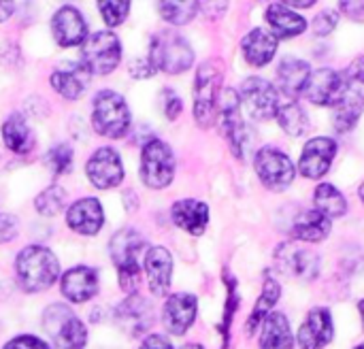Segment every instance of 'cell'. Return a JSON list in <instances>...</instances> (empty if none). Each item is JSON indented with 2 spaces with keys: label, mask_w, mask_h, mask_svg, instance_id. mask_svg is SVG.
<instances>
[{
  "label": "cell",
  "mask_w": 364,
  "mask_h": 349,
  "mask_svg": "<svg viewBox=\"0 0 364 349\" xmlns=\"http://www.w3.org/2000/svg\"><path fill=\"white\" fill-rule=\"evenodd\" d=\"M145 271L149 277V290L154 296H164L171 288L173 258L164 247H151L145 256Z\"/></svg>",
  "instance_id": "cell-21"
},
{
  "label": "cell",
  "mask_w": 364,
  "mask_h": 349,
  "mask_svg": "<svg viewBox=\"0 0 364 349\" xmlns=\"http://www.w3.org/2000/svg\"><path fill=\"white\" fill-rule=\"evenodd\" d=\"M92 126L98 134L107 139H122L130 128V109L113 90H102L94 98Z\"/></svg>",
  "instance_id": "cell-4"
},
{
  "label": "cell",
  "mask_w": 364,
  "mask_h": 349,
  "mask_svg": "<svg viewBox=\"0 0 364 349\" xmlns=\"http://www.w3.org/2000/svg\"><path fill=\"white\" fill-rule=\"evenodd\" d=\"M149 62L156 70H162L168 75H179L192 66L194 51L181 34L164 30L151 38Z\"/></svg>",
  "instance_id": "cell-3"
},
{
  "label": "cell",
  "mask_w": 364,
  "mask_h": 349,
  "mask_svg": "<svg viewBox=\"0 0 364 349\" xmlns=\"http://www.w3.org/2000/svg\"><path fill=\"white\" fill-rule=\"evenodd\" d=\"M171 215H173L175 226H179L181 230H186L194 237L203 235L207 224H209V207L200 200H194V198H186V200L175 203L171 209Z\"/></svg>",
  "instance_id": "cell-24"
},
{
  "label": "cell",
  "mask_w": 364,
  "mask_h": 349,
  "mask_svg": "<svg viewBox=\"0 0 364 349\" xmlns=\"http://www.w3.org/2000/svg\"><path fill=\"white\" fill-rule=\"evenodd\" d=\"M341 11L354 19V21H364V2H339Z\"/></svg>",
  "instance_id": "cell-44"
},
{
  "label": "cell",
  "mask_w": 364,
  "mask_h": 349,
  "mask_svg": "<svg viewBox=\"0 0 364 349\" xmlns=\"http://www.w3.org/2000/svg\"><path fill=\"white\" fill-rule=\"evenodd\" d=\"M49 83L53 85V90L58 94H62L68 100H75V98H79L85 92V87L90 83V73L81 64L79 66H70L68 70H55V73H51Z\"/></svg>",
  "instance_id": "cell-29"
},
{
  "label": "cell",
  "mask_w": 364,
  "mask_h": 349,
  "mask_svg": "<svg viewBox=\"0 0 364 349\" xmlns=\"http://www.w3.org/2000/svg\"><path fill=\"white\" fill-rule=\"evenodd\" d=\"M162 104H164V115L171 122L179 117V113H181V98L173 90H164L162 92Z\"/></svg>",
  "instance_id": "cell-41"
},
{
  "label": "cell",
  "mask_w": 364,
  "mask_h": 349,
  "mask_svg": "<svg viewBox=\"0 0 364 349\" xmlns=\"http://www.w3.org/2000/svg\"><path fill=\"white\" fill-rule=\"evenodd\" d=\"M64 205H66V192L60 186H51L43 190L34 200V207L41 215H58L64 209Z\"/></svg>",
  "instance_id": "cell-36"
},
{
  "label": "cell",
  "mask_w": 364,
  "mask_h": 349,
  "mask_svg": "<svg viewBox=\"0 0 364 349\" xmlns=\"http://www.w3.org/2000/svg\"><path fill=\"white\" fill-rule=\"evenodd\" d=\"M109 249H111V258L119 273L122 290L132 294L139 288V275H141L139 258H141V252L145 249V239L136 230L124 228L113 235Z\"/></svg>",
  "instance_id": "cell-2"
},
{
  "label": "cell",
  "mask_w": 364,
  "mask_h": 349,
  "mask_svg": "<svg viewBox=\"0 0 364 349\" xmlns=\"http://www.w3.org/2000/svg\"><path fill=\"white\" fill-rule=\"evenodd\" d=\"M275 117H277L279 126L290 136H303L309 130V117H307L305 109L294 100H290L286 104H279V111H277Z\"/></svg>",
  "instance_id": "cell-34"
},
{
  "label": "cell",
  "mask_w": 364,
  "mask_h": 349,
  "mask_svg": "<svg viewBox=\"0 0 364 349\" xmlns=\"http://www.w3.org/2000/svg\"><path fill=\"white\" fill-rule=\"evenodd\" d=\"M98 292V275L90 267H75L62 277V294L70 303H85Z\"/></svg>",
  "instance_id": "cell-23"
},
{
  "label": "cell",
  "mask_w": 364,
  "mask_h": 349,
  "mask_svg": "<svg viewBox=\"0 0 364 349\" xmlns=\"http://www.w3.org/2000/svg\"><path fill=\"white\" fill-rule=\"evenodd\" d=\"M115 320L117 324L130 335V337H139L143 333H147L154 324V311L149 301H145L143 296L130 294L115 311Z\"/></svg>",
  "instance_id": "cell-18"
},
{
  "label": "cell",
  "mask_w": 364,
  "mask_h": 349,
  "mask_svg": "<svg viewBox=\"0 0 364 349\" xmlns=\"http://www.w3.org/2000/svg\"><path fill=\"white\" fill-rule=\"evenodd\" d=\"M279 296H282V286H279V281H277L271 273H267V275H264L262 294H260V299L256 301L254 311H252V316H250V320H247V326H245L247 335H254L256 328L262 326V322L269 318V313H271L273 305L279 301Z\"/></svg>",
  "instance_id": "cell-30"
},
{
  "label": "cell",
  "mask_w": 364,
  "mask_h": 349,
  "mask_svg": "<svg viewBox=\"0 0 364 349\" xmlns=\"http://www.w3.org/2000/svg\"><path fill=\"white\" fill-rule=\"evenodd\" d=\"M15 273L26 292H43L55 284L60 264L47 247L30 245L19 252L15 260Z\"/></svg>",
  "instance_id": "cell-1"
},
{
  "label": "cell",
  "mask_w": 364,
  "mask_h": 349,
  "mask_svg": "<svg viewBox=\"0 0 364 349\" xmlns=\"http://www.w3.org/2000/svg\"><path fill=\"white\" fill-rule=\"evenodd\" d=\"M139 349H173V348H171V343H168L164 337H160V335H149Z\"/></svg>",
  "instance_id": "cell-45"
},
{
  "label": "cell",
  "mask_w": 364,
  "mask_h": 349,
  "mask_svg": "<svg viewBox=\"0 0 364 349\" xmlns=\"http://www.w3.org/2000/svg\"><path fill=\"white\" fill-rule=\"evenodd\" d=\"M311 77V68L305 60H299L294 55H286L282 60V64L277 66V81H279V90L290 96L296 98L299 94L305 92L307 81Z\"/></svg>",
  "instance_id": "cell-25"
},
{
  "label": "cell",
  "mask_w": 364,
  "mask_h": 349,
  "mask_svg": "<svg viewBox=\"0 0 364 349\" xmlns=\"http://www.w3.org/2000/svg\"><path fill=\"white\" fill-rule=\"evenodd\" d=\"M328 232H331V220L316 209L301 211L292 224L294 239L305 243H320L328 237Z\"/></svg>",
  "instance_id": "cell-27"
},
{
  "label": "cell",
  "mask_w": 364,
  "mask_h": 349,
  "mask_svg": "<svg viewBox=\"0 0 364 349\" xmlns=\"http://www.w3.org/2000/svg\"><path fill=\"white\" fill-rule=\"evenodd\" d=\"M2 139L4 145L15 154H28L34 147V134L21 115H11L2 124Z\"/></svg>",
  "instance_id": "cell-31"
},
{
  "label": "cell",
  "mask_w": 364,
  "mask_h": 349,
  "mask_svg": "<svg viewBox=\"0 0 364 349\" xmlns=\"http://www.w3.org/2000/svg\"><path fill=\"white\" fill-rule=\"evenodd\" d=\"M105 222V213H102V207L96 198H81L77 200L68 213H66V224L79 232V235H96L100 230Z\"/></svg>",
  "instance_id": "cell-20"
},
{
  "label": "cell",
  "mask_w": 364,
  "mask_h": 349,
  "mask_svg": "<svg viewBox=\"0 0 364 349\" xmlns=\"http://www.w3.org/2000/svg\"><path fill=\"white\" fill-rule=\"evenodd\" d=\"M4 349H49V345L36 337H30V335H23V337H17L13 341H9Z\"/></svg>",
  "instance_id": "cell-42"
},
{
  "label": "cell",
  "mask_w": 364,
  "mask_h": 349,
  "mask_svg": "<svg viewBox=\"0 0 364 349\" xmlns=\"http://www.w3.org/2000/svg\"><path fill=\"white\" fill-rule=\"evenodd\" d=\"M181 349H203V345H198V343H188V345H183Z\"/></svg>",
  "instance_id": "cell-48"
},
{
  "label": "cell",
  "mask_w": 364,
  "mask_h": 349,
  "mask_svg": "<svg viewBox=\"0 0 364 349\" xmlns=\"http://www.w3.org/2000/svg\"><path fill=\"white\" fill-rule=\"evenodd\" d=\"M200 9V2H160V15L175 26L190 23Z\"/></svg>",
  "instance_id": "cell-35"
},
{
  "label": "cell",
  "mask_w": 364,
  "mask_h": 349,
  "mask_svg": "<svg viewBox=\"0 0 364 349\" xmlns=\"http://www.w3.org/2000/svg\"><path fill=\"white\" fill-rule=\"evenodd\" d=\"M277 45H279V38L273 32H269L264 28H254L243 38L241 49H243L245 60L252 66H264V64H269L275 58Z\"/></svg>",
  "instance_id": "cell-22"
},
{
  "label": "cell",
  "mask_w": 364,
  "mask_h": 349,
  "mask_svg": "<svg viewBox=\"0 0 364 349\" xmlns=\"http://www.w3.org/2000/svg\"><path fill=\"white\" fill-rule=\"evenodd\" d=\"M354 349H364V343H360V345H356V348Z\"/></svg>",
  "instance_id": "cell-51"
},
{
  "label": "cell",
  "mask_w": 364,
  "mask_h": 349,
  "mask_svg": "<svg viewBox=\"0 0 364 349\" xmlns=\"http://www.w3.org/2000/svg\"><path fill=\"white\" fill-rule=\"evenodd\" d=\"M239 100L245 104L252 117L256 119H271L279 111V90L262 79V77H250L241 83Z\"/></svg>",
  "instance_id": "cell-10"
},
{
  "label": "cell",
  "mask_w": 364,
  "mask_h": 349,
  "mask_svg": "<svg viewBox=\"0 0 364 349\" xmlns=\"http://www.w3.org/2000/svg\"><path fill=\"white\" fill-rule=\"evenodd\" d=\"M314 205L316 211H320L322 215H326L328 220L333 218H341L348 211V200L346 196L333 186V183H320L314 192Z\"/></svg>",
  "instance_id": "cell-33"
},
{
  "label": "cell",
  "mask_w": 364,
  "mask_h": 349,
  "mask_svg": "<svg viewBox=\"0 0 364 349\" xmlns=\"http://www.w3.org/2000/svg\"><path fill=\"white\" fill-rule=\"evenodd\" d=\"M17 235V220L13 215L0 213V243L11 241Z\"/></svg>",
  "instance_id": "cell-43"
},
{
  "label": "cell",
  "mask_w": 364,
  "mask_h": 349,
  "mask_svg": "<svg viewBox=\"0 0 364 349\" xmlns=\"http://www.w3.org/2000/svg\"><path fill=\"white\" fill-rule=\"evenodd\" d=\"M100 4V15L102 19L107 21V26H119L124 23L128 11H130V2L128 0H105V2H98Z\"/></svg>",
  "instance_id": "cell-38"
},
{
  "label": "cell",
  "mask_w": 364,
  "mask_h": 349,
  "mask_svg": "<svg viewBox=\"0 0 364 349\" xmlns=\"http://www.w3.org/2000/svg\"><path fill=\"white\" fill-rule=\"evenodd\" d=\"M360 200H363V203H364V183H363V186H360Z\"/></svg>",
  "instance_id": "cell-50"
},
{
  "label": "cell",
  "mask_w": 364,
  "mask_h": 349,
  "mask_svg": "<svg viewBox=\"0 0 364 349\" xmlns=\"http://www.w3.org/2000/svg\"><path fill=\"white\" fill-rule=\"evenodd\" d=\"M358 311H360V318H363V326H364V299L358 303Z\"/></svg>",
  "instance_id": "cell-49"
},
{
  "label": "cell",
  "mask_w": 364,
  "mask_h": 349,
  "mask_svg": "<svg viewBox=\"0 0 364 349\" xmlns=\"http://www.w3.org/2000/svg\"><path fill=\"white\" fill-rule=\"evenodd\" d=\"M275 264L284 275L301 281H311L320 275V256L301 243H282L275 249Z\"/></svg>",
  "instance_id": "cell-9"
},
{
  "label": "cell",
  "mask_w": 364,
  "mask_h": 349,
  "mask_svg": "<svg viewBox=\"0 0 364 349\" xmlns=\"http://www.w3.org/2000/svg\"><path fill=\"white\" fill-rule=\"evenodd\" d=\"M267 21L277 38H292L307 30V19L294 13L290 6L282 2H273L267 9Z\"/></svg>",
  "instance_id": "cell-26"
},
{
  "label": "cell",
  "mask_w": 364,
  "mask_h": 349,
  "mask_svg": "<svg viewBox=\"0 0 364 349\" xmlns=\"http://www.w3.org/2000/svg\"><path fill=\"white\" fill-rule=\"evenodd\" d=\"M43 328L60 349H83L87 341L83 322L66 305H51L43 316Z\"/></svg>",
  "instance_id": "cell-6"
},
{
  "label": "cell",
  "mask_w": 364,
  "mask_h": 349,
  "mask_svg": "<svg viewBox=\"0 0 364 349\" xmlns=\"http://www.w3.org/2000/svg\"><path fill=\"white\" fill-rule=\"evenodd\" d=\"M335 337L333 316L326 307H316L305 318L303 326L299 328V345L301 349L326 348Z\"/></svg>",
  "instance_id": "cell-16"
},
{
  "label": "cell",
  "mask_w": 364,
  "mask_h": 349,
  "mask_svg": "<svg viewBox=\"0 0 364 349\" xmlns=\"http://www.w3.org/2000/svg\"><path fill=\"white\" fill-rule=\"evenodd\" d=\"M47 166L51 168V173L55 175V177H60V175H66V173H70V168H73V149L66 145V143H62V145H55L49 154H47Z\"/></svg>",
  "instance_id": "cell-37"
},
{
  "label": "cell",
  "mask_w": 364,
  "mask_h": 349,
  "mask_svg": "<svg viewBox=\"0 0 364 349\" xmlns=\"http://www.w3.org/2000/svg\"><path fill=\"white\" fill-rule=\"evenodd\" d=\"M196 309H198V301L194 294H173L162 309V322L166 326V331L171 335H186L188 328L194 324L196 320Z\"/></svg>",
  "instance_id": "cell-17"
},
{
  "label": "cell",
  "mask_w": 364,
  "mask_h": 349,
  "mask_svg": "<svg viewBox=\"0 0 364 349\" xmlns=\"http://www.w3.org/2000/svg\"><path fill=\"white\" fill-rule=\"evenodd\" d=\"M337 23H339V13L333 9H324L314 19V32L318 36H328L337 28Z\"/></svg>",
  "instance_id": "cell-40"
},
{
  "label": "cell",
  "mask_w": 364,
  "mask_h": 349,
  "mask_svg": "<svg viewBox=\"0 0 364 349\" xmlns=\"http://www.w3.org/2000/svg\"><path fill=\"white\" fill-rule=\"evenodd\" d=\"M51 32H53V38L58 41V45L75 47V45L85 43L87 23L75 6H62L51 19Z\"/></svg>",
  "instance_id": "cell-19"
},
{
  "label": "cell",
  "mask_w": 364,
  "mask_h": 349,
  "mask_svg": "<svg viewBox=\"0 0 364 349\" xmlns=\"http://www.w3.org/2000/svg\"><path fill=\"white\" fill-rule=\"evenodd\" d=\"M343 81H346V90L356 94L358 98L364 100V55L356 58L350 68L343 73Z\"/></svg>",
  "instance_id": "cell-39"
},
{
  "label": "cell",
  "mask_w": 364,
  "mask_h": 349,
  "mask_svg": "<svg viewBox=\"0 0 364 349\" xmlns=\"http://www.w3.org/2000/svg\"><path fill=\"white\" fill-rule=\"evenodd\" d=\"M286 6H292V9H309L311 4H316V0H290V2H284Z\"/></svg>",
  "instance_id": "cell-46"
},
{
  "label": "cell",
  "mask_w": 364,
  "mask_h": 349,
  "mask_svg": "<svg viewBox=\"0 0 364 349\" xmlns=\"http://www.w3.org/2000/svg\"><path fill=\"white\" fill-rule=\"evenodd\" d=\"M305 96L318 107H335L346 96L343 73H337L333 68H320L311 73L305 87Z\"/></svg>",
  "instance_id": "cell-13"
},
{
  "label": "cell",
  "mask_w": 364,
  "mask_h": 349,
  "mask_svg": "<svg viewBox=\"0 0 364 349\" xmlns=\"http://www.w3.org/2000/svg\"><path fill=\"white\" fill-rule=\"evenodd\" d=\"M122 58V43L113 32H96L81 45V66L87 73L109 75Z\"/></svg>",
  "instance_id": "cell-8"
},
{
  "label": "cell",
  "mask_w": 364,
  "mask_h": 349,
  "mask_svg": "<svg viewBox=\"0 0 364 349\" xmlns=\"http://www.w3.org/2000/svg\"><path fill=\"white\" fill-rule=\"evenodd\" d=\"M13 2H0V21H6L9 15L13 13Z\"/></svg>",
  "instance_id": "cell-47"
},
{
  "label": "cell",
  "mask_w": 364,
  "mask_h": 349,
  "mask_svg": "<svg viewBox=\"0 0 364 349\" xmlns=\"http://www.w3.org/2000/svg\"><path fill=\"white\" fill-rule=\"evenodd\" d=\"M363 98H358L356 94H352V92L346 90V96L335 104V113H333V126H335V130L341 132V134L343 132H350L358 124V119L363 115Z\"/></svg>",
  "instance_id": "cell-32"
},
{
  "label": "cell",
  "mask_w": 364,
  "mask_h": 349,
  "mask_svg": "<svg viewBox=\"0 0 364 349\" xmlns=\"http://www.w3.org/2000/svg\"><path fill=\"white\" fill-rule=\"evenodd\" d=\"M220 100H222V130H224V136H226L232 154L237 158H243L245 147L250 143V136H247V126H245L243 115H241L239 92L226 90Z\"/></svg>",
  "instance_id": "cell-12"
},
{
  "label": "cell",
  "mask_w": 364,
  "mask_h": 349,
  "mask_svg": "<svg viewBox=\"0 0 364 349\" xmlns=\"http://www.w3.org/2000/svg\"><path fill=\"white\" fill-rule=\"evenodd\" d=\"M254 166H256L260 181L273 192L286 190L294 181V164L277 147H262L256 154Z\"/></svg>",
  "instance_id": "cell-11"
},
{
  "label": "cell",
  "mask_w": 364,
  "mask_h": 349,
  "mask_svg": "<svg viewBox=\"0 0 364 349\" xmlns=\"http://www.w3.org/2000/svg\"><path fill=\"white\" fill-rule=\"evenodd\" d=\"M175 175V156L173 149L160 141L149 139L141 154V179L147 188L160 190L173 181Z\"/></svg>",
  "instance_id": "cell-7"
},
{
  "label": "cell",
  "mask_w": 364,
  "mask_h": 349,
  "mask_svg": "<svg viewBox=\"0 0 364 349\" xmlns=\"http://www.w3.org/2000/svg\"><path fill=\"white\" fill-rule=\"evenodd\" d=\"M335 154H337V143L328 136H318L307 141L299 162L301 175H305L307 179L324 177L335 160Z\"/></svg>",
  "instance_id": "cell-14"
},
{
  "label": "cell",
  "mask_w": 364,
  "mask_h": 349,
  "mask_svg": "<svg viewBox=\"0 0 364 349\" xmlns=\"http://www.w3.org/2000/svg\"><path fill=\"white\" fill-rule=\"evenodd\" d=\"M260 333V349H292L294 337L288 324V318L279 311L269 313V318L262 322Z\"/></svg>",
  "instance_id": "cell-28"
},
{
  "label": "cell",
  "mask_w": 364,
  "mask_h": 349,
  "mask_svg": "<svg viewBox=\"0 0 364 349\" xmlns=\"http://www.w3.org/2000/svg\"><path fill=\"white\" fill-rule=\"evenodd\" d=\"M222 98V66L218 62L200 64L194 79V117L203 128H209Z\"/></svg>",
  "instance_id": "cell-5"
},
{
  "label": "cell",
  "mask_w": 364,
  "mask_h": 349,
  "mask_svg": "<svg viewBox=\"0 0 364 349\" xmlns=\"http://www.w3.org/2000/svg\"><path fill=\"white\" fill-rule=\"evenodd\" d=\"M85 173L98 190H109L119 186V181L124 179V166L119 154L111 147H102L94 151V156L87 160Z\"/></svg>",
  "instance_id": "cell-15"
}]
</instances>
